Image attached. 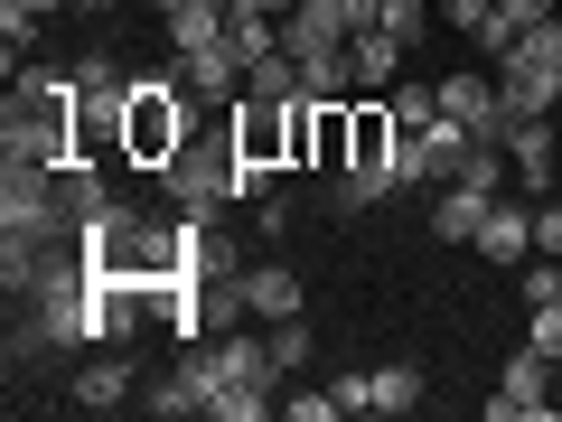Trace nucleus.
<instances>
[{"label":"nucleus","mask_w":562,"mask_h":422,"mask_svg":"<svg viewBox=\"0 0 562 422\" xmlns=\"http://www.w3.org/2000/svg\"><path fill=\"white\" fill-rule=\"evenodd\" d=\"M225 47H235L244 66H262V57L281 47V20H272V10H244V0H235V20H225Z\"/></svg>","instance_id":"nucleus-20"},{"label":"nucleus","mask_w":562,"mask_h":422,"mask_svg":"<svg viewBox=\"0 0 562 422\" xmlns=\"http://www.w3.org/2000/svg\"><path fill=\"white\" fill-rule=\"evenodd\" d=\"M76 85H85V95H94V103H132V76H122V66L103 57V47H94V57H85V66H76Z\"/></svg>","instance_id":"nucleus-28"},{"label":"nucleus","mask_w":562,"mask_h":422,"mask_svg":"<svg viewBox=\"0 0 562 422\" xmlns=\"http://www.w3.org/2000/svg\"><path fill=\"white\" fill-rule=\"evenodd\" d=\"M384 103H394V122H403V132H431V122H441V85H394Z\"/></svg>","instance_id":"nucleus-27"},{"label":"nucleus","mask_w":562,"mask_h":422,"mask_svg":"<svg viewBox=\"0 0 562 422\" xmlns=\"http://www.w3.org/2000/svg\"><path fill=\"white\" fill-rule=\"evenodd\" d=\"M422 160H431V179H460L469 160H479V132H469V122H431V132H422Z\"/></svg>","instance_id":"nucleus-19"},{"label":"nucleus","mask_w":562,"mask_h":422,"mask_svg":"<svg viewBox=\"0 0 562 422\" xmlns=\"http://www.w3.org/2000/svg\"><path fill=\"white\" fill-rule=\"evenodd\" d=\"M422 403V366L394 357V366H366V413H413Z\"/></svg>","instance_id":"nucleus-18"},{"label":"nucleus","mask_w":562,"mask_h":422,"mask_svg":"<svg viewBox=\"0 0 562 422\" xmlns=\"http://www.w3.org/2000/svg\"><path fill=\"white\" fill-rule=\"evenodd\" d=\"M235 160L244 169H291V103H262V95H244L235 103Z\"/></svg>","instance_id":"nucleus-7"},{"label":"nucleus","mask_w":562,"mask_h":422,"mask_svg":"<svg viewBox=\"0 0 562 422\" xmlns=\"http://www.w3.org/2000/svg\"><path fill=\"white\" fill-rule=\"evenodd\" d=\"M506 160H516V179L535 188H553V113H535V122H516V132H506Z\"/></svg>","instance_id":"nucleus-15"},{"label":"nucleus","mask_w":562,"mask_h":422,"mask_svg":"<svg viewBox=\"0 0 562 422\" xmlns=\"http://www.w3.org/2000/svg\"><path fill=\"white\" fill-rule=\"evenodd\" d=\"M553 10H562V0H497V20L516 29V38H525V29H535V20H553Z\"/></svg>","instance_id":"nucleus-35"},{"label":"nucleus","mask_w":562,"mask_h":422,"mask_svg":"<svg viewBox=\"0 0 562 422\" xmlns=\"http://www.w3.org/2000/svg\"><path fill=\"white\" fill-rule=\"evenodd\" d=\"M216 385H225L216 347H206V338H188V357L169 366V385H160V395H140V403H150L160 422H188V413H216Z\"/></svg>","instance_id":"nucleus-6"},{"label":"nucleus","mask_w":562,"mask_h":422,"mask_svg":"<svg viewBox=\"0 0 562 422\" xmlns=\"http://www.w3.org/2000/svg\"><path fill=\"white\" fill-rule=\"evenodd\" d=\"M0 235H57V169L0 160Z\"/></svg>","instance_id":"nucleus-5"},{"label":"nucleus","mask_w":562,"mask_h":422,"mask_svg":"<svg viewBox=\"0 0 562 422\" xmlns=\"http://www.w3.org/2000/svg\"><path fill=\"white\" fill-rule=\"evenodd\" d=\"M543 385H553V357H543V347H516L506 376H497V395H487V422H543V413H553Z\"/></svg>","instance_id":"nucleus-9"},{"label":"nucleus","mask_w":562,"mask_h":422,"mask_svg":"<svg viewBox=\"0 0 562 422\" xmlns=\"http://www.w3.org/2000/svg\"><path fill=\"white\" fill-rule=\"evenodd\" d=\"M169 66H179V85H188V95H216V103H244V57H235V47H198V57H169Z\"/></svg>","instance_id":"nucleus-13"},{"label":"nucleus","mask_w":562,"mask_h":422,"mask_svg":"<svg viewBox=\"0 0 562 422\" xmlns=\"http://www.w3.org/2000/svg\"><path fill=\"white\" fill-rule=\"evenodd\" d=\"M535 254H562V198H535Z\"/></svg>","instance_id":"nucleus-34"},{"label":"nucleus","mask_w":562,"mask_h":422,"mask_svg":"<svg viewBox=\"0 0 562 422\" xmlns=\"http://www.w3.org/2000/svg\"><path fill=\"white\" fill-rule=\"evenodd\" d=\"M150 10H160V20H169V10H188V0H150Z\"/></svg>","instance_id":"nucleus-39"},{"label":"nucleus","mask_w":562,"mask_h":422,"mask_svg":"<svg viewBox=\"0 0 562 422\" xmlns=\"http://www.w3.org/2000/svg\"><path fill=\"white\" fill-rule=\"evenodd\" d=\"M76 403H85V413H113V403H132V357H122V347H103V357L76 376Z\"/></svg>","instance_id":"nucleus-16"},{"label":"nucleus","mask_w":562,"mask_h":422,"mask_svg":"<svg viewBox=\"0 0 562 422\" xmlns=\"http://www.w3.org/2000/svg\"><path fill=\"white\" fill-rule=\"evenodd\" d=\"M103 10H113V0H66V20H103Z\"/></svg>","instance_id":"nucleus-37"},{"label":"nucleus","mask_w":562,"mask_h":422,"mask_svg":"<svg viewBox=\"0 0 562 422\" xmlns=\"http://www.w3.org/2000/svg\"><path fill=\"white\" fill-rule=\"evenodd\" d=\"M403 57H413V47H403L394 29H357V38H347V66H357V95H384V85H403Z\"/></svg>","instance_id":"nucleus-12"},{"label":"nucleus","mask_w":562,"mask_h":422,"mask_svg":"<svg viewBox=\"0 0 562 422\" xmlns=\"http://www.w3.org/2000/svg\"><path fill=\"white\" fill-rule=\"evenodd\" d=\"M301 20H319L328 38H357V29H375V0H301Z\"/></svg>","instance_id":"nucleus-26"},{"label":"nucleus","mask_w":562,"mask_h":422,"mask_svg":"<svg viewBox=\"0 0 562 422\" xmlns=\"http://www.w3.org/2000/svg\"><path fill=\"white\" fill-rule=\"evenodd\" d=\"M497 95H506V113H516V122L553 113V76H535V66H497Z\"/></svg>","instance_id":"nucleus-21"},{"label":"nucleus","mask_w":562,"mask_h":422,"mask_svg":"<svg viewBox=\"0 0 562 422\" xmlns=\"http://www.w3.org/2000/svg\"><path fill=\"white\" fill-rule=\"evenodd\" d=\"M487 20H497V0H441V29H469V38H479Z\"/></svg>","instance_id":"nucleus-33"},{"label":"nucleus","mask_w":562,"mask_h":422,"mask_svg":"<svg viewBox=\"0 0 562 422\" xmlns=\"http://www.w3.org/2000/svg\"><path fill=\"white\" fill-rule=\"evenodd\" d=\"M150 179L169 188V207H179V216H216V207L235 198V141H225V151H198V141H188L179 160H160Z\"/></svg>","instance_id":"nucleus-4"},{"label":"nucleus","mask_w":562,"mask_h":422,"mask_svg":"<svg viewBox=\"0 0 562 422\" xmlns=\"http://www.w3.org/2000/svg\"><path fill=\"white\" fill-rule=\"evenodd\" d=\"M225 20H235V0H188V10H169V57H198V47L225 38Z\"/></svg>","instance_id":"nucleus-14"},{"label":"nucleus","mask_w":562,"mask_h":422,"mask_svg":"<svg viewBox=\"0 0 562 422\" xmlns=\"http://www.w3.org/2000/svg\"><path fill=\"white\" fill-rule=\"evenodd\" d=\"M85 85L76 76H57V66H20V76H10V103H76Z\"/></svg>","instance_id":"nucleus-25"},{"label":"nucleus","mask_w":562,"mask_h":422,"mask_svg":"<svg viewBox=\"0 0 562 422\" xmlns=\"http://www.w3.org/2000/svg\"><path fill=\"white\" fill-rule=\"evenodd\" d=\"M553 113H562V85H553Z\"/></svg>","instance_id":"nucleus-40"},{"label":"nucleus","mask_w":562,"mask_h":422,"mask_svg":"<svg viewBox=\"0 0 562 422\" xmlns=\"http://www.w3.org/2000/svg\"><path fill=\"white\" fill-rule=\"evenodd\" d=\"M244 95H262V103H301V66L272 47L262 66H244Z\"/></svg>","instance_id":"nucleus-24"},{"label":"nucleus","mask_w":562,"mask_h":422,"mask_svg":"<svg viewBox=\"0 0 562 422\" xmlns=\"http://www.w3.org/2000/svg\"><path fill=\"white\" fill-rule=\"evenodd\" d=\"M85 263H94L103 281H140V291H150V281L179 273V235H169V225L113 216V225H94V235H85Z\"/></svg>","instance_id":"nucleus-2"},{"label":"nucleus","mask_w":562,"mask_h":422,"mask_svg":"<svg viewBox=\"0 0 562 422\" xmlns=\"http://www.w3.org/2000/svg\"><path fill=\"white\" fill-rule=\"evenodd\" d=\"M516 273H525V301H535V310H543V301H562V254H525Z\"/></svg>","instance_id":"nucleus-30"},{"label":"nucleus","mask_w":562,"mask_h":422,"mask_svg":"<svg viewBox=\"0 0 562 422\" xmlns=\"http://www.w3.org/2000/svg\"><path fill=\"white\" fill-rule=\"evenodd\" d=\"M235 301L254 310V320H301L310 291H301V273H291V263H244V273H235Z\"/></svg>","instance_id":"nucleus-10"},{"label":"nucleus","mask_w":562,"mask_h":422,"mask_svg":"<svg viewBox=\"0 0 562 422\" xmlns=\"http://www.w3.org/2000/svg\"><path fill=\"white\" fill-rule=\"evenodd\" d=\"M254 225H262V235H291V198H281V188H272V198H254Z\"/></svg>","instance_id":"nucleus-36"},{"label":"nucleus","mask_w":562,"mask_h":422,"mask_svg":"<svg viewBox=\"0 0 562 422\" xmlns=\"http://www.w3.org/2000/svg\"><path fill=\"white\" fill-rule=\"evenodd\" d=\"M525 347H543V357L562 366V301H543L535 320H525Z\"/></svg>","instance_id":"nucleus-31"},{"label":"nucleus","mask_w":562,"mask_h":422,"mask_svg":"<svg viewBox=\"0 0 562 422\" xmlns=\"http://www.w3.org/2000/svg\"><path fill=\"white\" fill-rule=\"evenodd\" d=\"M216 366H225V385H216V422H262V413H272V385H281L272 338H225Z\"/></svg>","instance_id":"nucleus-3"},{"label":"nucleus","mask_w":562,"mask_h":422,"mask_svg":"<svg viewBox=\"0 0 562 422\" xmlns=\"http://www.w3.org/2000/svg\"><path fill=\"white\" fill-rule=\"evenodd\" d=\"M394 188H403L394 160H357V169H338V207H375V198H394Z\"/></svg>","instance_id":"nucleus-22"},{"label":"nucleus","mask_w":562,"mask_h":422,"mask_svg":"<svg viewBox=\"0 0 562 422\" xmlns=\"http://www.w3.org/2000/svg\"><path fill=\"white\" fill-rule=\"evenodd\" d=\"M375 29H394L403 47H422L431 29H441V10H431V0H375Z\"/></svg>","instance_id":"nucleus-23"},{"label":"nucleus","mask_w":562,"mask_h":422,"mask_svg":"<svg viewBox=\"0 0 562 422\" xmlns=\"http://www.w3.org/2000/svg\"><path fill=\"white\" fill-rule=\"evenodd\" d=\"M262 338H272L281 376H301V366H310V320H272V329H262Z\"/></svg>","instance_id":"nucleus-29"},{"label":"nucleus","mask_w":562,"mask_h":422,"mask_svg":"<svg viewBox=\"0 0 562 422\" xmlns=\"http://www.w3.org/2000/svg\"><path fill=\"white\" fill-rule=\"evenodd\" d=\"M469 244H479L487 263H506V273H516V263L535 254V207H506V198H497V207L479 216V235H469Z\"/></svg>","instance_id":"nucleus-11"},{"label":"nucleus","mask_w":562,"mask_h":422,"mask_svg":"<svg viewBox=\"0 0 562 422\" xmlns=\"http://www.w3.org/2000/svg\"><path fill=\"white\" fill-rule=\"evenodd\" d=\"M244 10H272V20H291V10H301V0H244Z\"/></svg>","instance_id":"nucleus-38"},{"label":"nucleus","mask_w":562,"mask_h":422,"mask_svg":"<svg viewBox=\"0 0 562 422\" xmlns=\"http://www.w3.org/2000/svg\"><path fill=\"white\" fill-rule=\"evenodd\" d=\"M281 413H291V422H338L347 403H338V385H328V395H281Z\"/></svg>","instance_id":"nucleus-32"},{"label":"nucleus","mask_w":562,"mask_h":422,"mask_svg":"<svg viewBox=\"0 0 562 422\" xmlns=\"http://www.w3.org/2000/svg\"><path fill=\"white\" fill-rule=\"evenodd\" d=\"M487 207H497V198H479L469 179H450L441 198H431V235H441V244H469V235H479V216H487Z\"/></svg>","instance_id":"nucleus-17"},{"label":"nucleus","mask_w":562,"mask_h":422,"mask_svg":"<svg viewBox=\"0 0 562 422\" xmlns=\"http://www.w3.org/2000/svg\"><path fill=\"white\" fill-rule=\"evenodd\" d=\"M113 216H122V207H113V188H103V169L94 160H66L57 169V235L85 244L94 225H113Z\"/></svg>","instance_id":"nucleus-8"},{"label":"nucleus","mask_w":562,"mask_h":422,"mask_svg":"<svg viewBox=\"0 0 562 422\" xmlns=\"http://www.w3.org/2000/svg\"><path fill=\"white\" fill-rule=\"evenodd\" d=\"M188 141H198V113H188L179 66H169V76H132V103H122V160L160 169V160H179Z\"/></svg>","instance_id":"nucleus-1"}]
</instances>
